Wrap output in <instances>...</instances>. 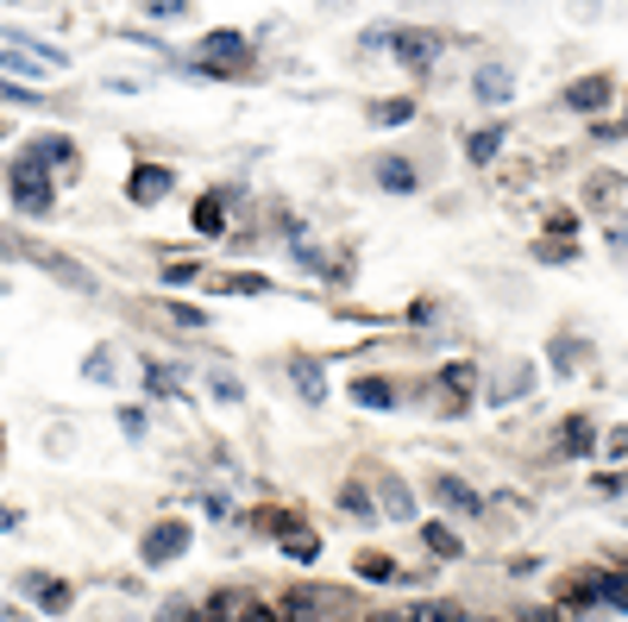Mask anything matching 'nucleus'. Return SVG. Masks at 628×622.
Returning <instances> with one entry per match:
<instances>
[{"label":"nucleus","instance_id":"obj_17","mask_svg":"<svg viewBox=\"0 0 628 622\" xmlns=\"http://www.w3.org/2000/svg\"><path fill=\"white\" fill-rule=\"evenodd\" d=\"M221 214H226V196H221V189H214V196H201V208H195V226H201V233H221Z\"/></svg>","mask_w":628,"mask_h":622},{"label":"nucleus","instance_id":"obj_28","mask_svg":"<svg viewBox=\"0 0 628 622\" xmlns=\"http://www.w3.org/2000/svg\"><path fill=\"white\" fill-rule=\"evenodd\" d=\"M522 622H559V617H553V610H528Z\"/></svg>","mask_w":628,"mask_h":622},{"label":"nucleus","instance_id":"obj_22","mask_svg":"<svg viewBox=\"0 0 628 622\" xmlns=\"http://www.w3.org/2000/svg\"><path fill=\"white\" fill-rule=\"evenodd\" d=\"M296 384H301V397H308V402L327 397V384H321V372H315V365H296Z\"/></svg>","mask_w":628,"mask_h":622},{"label":"nucleus","instance_id":"obj_24","mask_svg":"<svg viewBox=\"0 0 628 622\" xmlns=\"http://www.w3.org/2000/svg\"><path fill=\"white\" fill-rule=\"evenodd\" d=\"M340 503H346V509H358V516H371V497H365L358 484H346V491H340Z\"/></svg>","mask_w":628,"mask_h":622},{"label":"nucleus","instance_id":"obj_9","mask_svg":"<svg viewBox=\"0 0 628 622\" xmlns=\"http://www.w3.org/2000/svg\"><path fill=\"white\" fill-rule=\"evenodd\" d=\"M358 578H371V585H396V578H408V573H402L390 553H358Z\"/></svg>","mask_w":628,"mask_h":622},{"label":"nucleus","instance_id":"obj_25","mask_svg":"<svg viewBox=\"0 0 628 622\" xmlns=\"http://www.w3.org/2000/svg\"><path fill=\"white\" fill-rule=\"evenodd\" d=\"M170 315H176L182 327H201V321H208V315H201V308H189V302H170Z\"/></svg>","mask_w":628,"mask_h":622},{"label":"nucleus","instance_id":"obj_7","mask_svg":"<svg viewBox=\"0 0 628 622\" xmlns=\"http://www.w3.org/2000/svg\"><path fill=\"white\" fill-rule=\"evenodd\" d=\"M32 598H38V610H50V617H63L75 603V591L63 585V578H32Z\"/></svg>","mask_w":628,"mask_h":622},{"label":"nucleus","instance_id":"obj_20","mask_svg":"<svg viewBox=\"0 0 628 622\" xmlns=\"http://www.w3.org/2000/svg\"><path fill=\"white\" fill-rule=\"evenodd\" d=\"M497 145H502V132H497V126H490V132H472V139H465L472 164H490V157H497Z\"/></svg>","mask_w":628,"mask_h":622},{"label":"nucleus","instance_id":"obj_27","mask_svg":"<svg viewBox=\"0 0 628 622\" xmlns=\"http://www.w3.org/2000/svg\"><path fill=\"white\" fill-rule=\"evenodd\" d=\"M151 13H182V0H145Z\"/></svg>","mask_w":628,"mask_h":622},{"label":"nucleus","instance_id":"obj_10","mask_svg":"<svg viewBox=\"0 0 628 622\" xmlns=\"http://www.w3.org/2000/svg\"><path fill=\"white\" fill-rule=\"evenodd\" d=\"M377 497H383V509H390L396 523L415 516V497H408V484H402V478H383V484H377Z\"/></svg>","mask_w":628,"mask_h":622},{"label":"nucleus","instance_id":"obj_19","mask_svg":"<svg viewBox=\"0 0 628 622\" xmlns=\"http://www.w3.org/2000/svg\"><path fill=\"white\" fill-rule=\"evenodd\" d=\"M208 57H233V63H246V38H239V32H214V38H208Z\"/></svg>","mask_w":628,"mask_h":622},{"label":"nucleus","instance_id":"obj_3","mask_svg":"<svg viewBox=\"0 0 628 622\" xmlns=\"http://www.w3.org/2000/svg\"><path fill=\"white\" fill-rule=\"evenodd\" d=\"M176 189V176L164 171V164H139V171L126 176V196L139 201V208H151V201H164Z\"/></svg>","mask_w":628,"mask_h":622},{"label":"nucleus","instance_id":"obj_13","mask_svg":"<svg viewBox=\"0 0 628 622\" xmlns=\"http://www.w3.org/2000/svg\"><path fill=\"white\" fill-rule=\"evenodd\" d=\"M422 541H427V553H440V560H459V535H452L447 523H422Z\"/></svg>","mask_w":628,"mask_h":622},{"label":"nucleus","instance_id":"obj_16","mask_svg":"<svg viewBox=\"0 0 628 622\" xmlns=\"http://www.w3.org/2000/svg\"><path fill=\"white\" fill-rule=\"evenodd\" d=\"M472 89H477L484 101H509V89H516V82H509V70H477Z\"/></svg>","mask_w":628,"mask_h":622},{"label":"nucleus","instance_id":"obj_23","mask_svg":"<svg viewBox=\"0 0 628 622\" xmlns=\"http://www.w3.org/2000/svg\"><path fill=\"white\" fill-rule=\"evenodd\" d=\"M195 277H201L195 258H189V265H182V258H176V265H164V283H195Z\"/></svg>","mask_w":628,"mask_h":622},{"label":"nucleus","instance_id":"obj_18","mask_svg":"<svg viewBox=\"0 0 628 622\" xmlns=\"http://www.w3.org/2000/svg\"><path fill=\"white\" fill-rule=\"evenodd\" d=\"M559 447H566V453H591V447H597V427H584V415H572V427L559 434Z\"/></svg>","mask_w":628,"mask_h":622},{"label":"nucleus","instance_id":"obj_21","mask_svg":"<svg viewBox=\"0 0 628 622\" xmlns=\"http://www.w3.org/2000/svg\"><path fill=\"white\" fill-rule=\"evenodd\" d=\"M371 114H377V126H402L408 114H415V101H377Z\"/></svg>","mask_w":628,"mask_h":622},{"label":"nucleus","instance_id":"obj_2","mask_svg":"<svg viewBox=\"0 0 628 622\" xmlns=\"http://www.w3.org/2000/svg\"><path fill=\"white\" fill-rule=\"evenodd\" d=\"M390 57H396L402 70H434L440 63V38L434 32H390Z\"/></svg>","mask_w":628,"mask_h":622},{"label":"nucleus","instance_id":"obj_12","mask_svg":"<svg viewBox=\"0 0 628 622\" xmlns=\"http://www.w3.org/2000/svg\"><path fill=\"white\" fill-rule=\"evenodd\" d=\"M447 409H465L472 402V365H447Z\"/></svg>","mask_w":628,"mask_h":622},{"label":"nucleus","instance_id":"obj_6","mask_svg":"<svg viewBox=\"0 0 628 622\" xmlns=\"http://www.w3.org/2000/svg\"><path fill=\"white\" fill-rule=\"evenodd\" d=\"M566 101H572L578 114H597L603 101H609V75H584V82H572V89H566Z\"/></svg>","mask_w":628,"mask_h":622},{"label":"nucleus","instance_id":"obj_11","mask_svg":"<svg viewBox=\"0 0 628 622\" xmlns=\"http://www.w3.org/2000/svg\"><path fill=\"white\" fill-rule=\"evenodd\" d=\"M283 553H289V560H301V566H315V560H321V541H315V535L296 523L289 535H283Z\"/></svg>","mask_w":628,"mask_h":622},{"label":"nucleus","instance_id":"obj_14","mask_svg":"<svg viewBox=\"0 0 628 622\" xmlns=\"http://www.w3.org/2000/svg\"><path fill=\"white\" fill-rule=\"evenodd\" d=\"M377 183H383V189H415V164H408V157H383V164H377Z\"/></svg>","mask_w":628,"mask_h":622},{"label":"nucleus","instance_id":"obj_4","mask_svg":"<svg viewBox=\"0 0 628 622\" xmlns=\"http://www.w3.org/2000/svg\"><path fill=\"white\" fill-rule=\"evenodd\" d=\"M182 548H189V523H164V528H151L145 535V548L139 553H145L151 566H164V560H176Z\"/></svg>","mask_w":628,"mask_h":622},{"label":"nucleus","instance_id":"obj_15","mask_svg":"<svg viewBox=\"0 0 628 622\" xmlns=\"http://www.w3.org/2000/svg\"><path fill=\"white\" fill-rule=\"evenodd\" d=\"M25 157H38V164H70L75 145H70V139H32V151H25Z\"/></svg>","mask_w":628,"mask_h":622},{"label":"nucleus","instance_id":"obj_8","mask_svg":"<svg viewBox=\"0 0 628 622\" xmlns=\"http://www.w3.org/2000/svg\"><path fill=\"white\" fill-rule=\"evenodd\" d=\"M352 402H365V409H396V384H383V377H358V384H352Z\"/></svg>","mask_w":628,"mask_h":622},{"label":"nucleus","instance_id":"obj_5","mask_svg":"<svg viewBox=\"0 0 628 622\" xmlns=\"http://www.w3.org/2000/svg\"><path fill=\"white\" fill-rule=\"evenodd\" d=\"M427 491H434V503H447V509H465V516H477V509H484V497H477L472 484H459L452 472H440L434 484H427Z\"/></svg>","mask_w":628,"mask_h":622},{"label":"nucleus","instance_id":"obj_26","mask_svg":"<svg viewBox=\"0 0 628 622\" xmlns=\"http://www.w3.org/2000/svg\"><path fill=\"white\" fill-rule=\"evenodd\" d=\"M603 13V0H572V20H597Z\"/></svg>","mask_w":628,"mask_h":622},{"label":"nucleus","instance_id":"obj_1","mask_svg":"<svg viewBox=\"0 0 628 622\" xmlns=\"http://www.w3.org/2000/svg\"><path fill=\"white\" fill-rule=\"evenodd\" d=\"M7 196H13V208L20 214H50V176L38 157H20L13 171H7Z\"/></svg>","mask_w":628,"mask_h":622}]
</instances>
